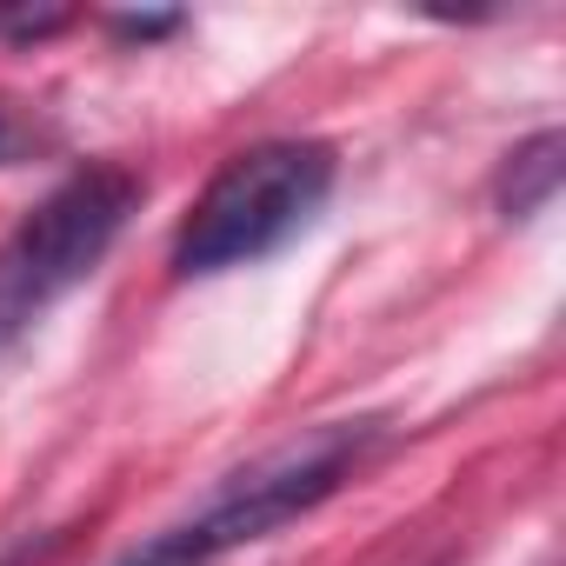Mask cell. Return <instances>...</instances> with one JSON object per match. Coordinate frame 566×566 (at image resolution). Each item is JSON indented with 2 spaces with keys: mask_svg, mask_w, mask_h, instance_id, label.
<instances>
[{
  "mask_svg": "<svg viewBox=\"0 0 566 566\" xmlns=\"http://www.w3.org/2000/svg\"><path fill=\"white\" fill-rule=\"evenodd\" d=\"M334 193V147L321 140H260L240 147L193 200L174 233V273L207 280L233 266H260L294 247Z\"/></svg>",
  "mask_w": 566,
  "mask_h": 566,
  "instance_id": "2",
  "label": "cell"
},
{
  "mask_svg": "<svg viewBox=\"0 0 566 566\" xmlns=\"http://www.w3.org/2000/svg\"><path fill=\"white\" fill-rule=\"evenodd\" d=\"M114 28H120L127 41H154V34H174V28H180V14H120Z\"/></svg>",
  "mask_w": 566,
  "mask_h": 566,
  "instance_id": "7",
  "label": "cell"
},
{
  "mask_svg": "<svg viewBox=\"0 0 566 566\" xmlns=\"http://www.w3.org/2000/svg\"><path fill=\"white\" fill-rule=\"evenodd\" d=\"M34 154V127H21L8 107H0V167H21Z\"/></svg>",
  "mask_w": 566,
  "mask_h": 566,
  "instance_id": "6",
  "label": "cell"
},
{
  "mask_svg": "<svg viewBox=\"0 0 566 566\" xmlns=\"http://www.w3.org/2000/svg\"><path fill=\"white\" fill-rule=\"evenodd\" d=\"M134 207L140 180L127 167H81L0 240V354H14L48 321V307L107 260Z\"/></svg>",
  "mask_w": 566,
  "mask_h": 566,
  "instance_id": "3",
  "label": "cell"
},
{
  "mask_svg": "<svg viewBox=\"0 0 566 566\" xmlns=\"http://www.w3.org/2000/svg\"><path fill=\"white\" fill-rule=\"evenodd\" d=\"M553 193H559V134L546 127V134H533L526 147L506 154V167H500V213L506 220H533V213L553 207Z\"/></svg>",
  "mask_w": 566,
  "mask_h": 566,
  "instance_id": "4",
  "label": "cell"
},
{
  "mask_svg": "<svg viewBox=\"0 0 566 566\" xmlns=\"http://www.w3.org/2000/svg\"><path fill=\"white\" fill-rule=\"evenodd\" d=\"M374 447H380V420H327L287 447L260 453L253 467H240L200 513L160 526L147 546L120 553L114 566H220L240 546H260L280 526L307 520L321 500H334L367 467Z\"/></svg>",
  "mask_w": 566,
  "mask_h": 566,
  "instance_id": "1",
  "label": "cell"
},
{
  "mask_svg": "<svg viewBox=\"0 0 566 566\" xmlns=\"http://www.w3.org/2000/svg\"><path fill=\"white\" fill-rule=\"evenodd\" d=\"M67 14L61 8H0V34H14V41H41V34H61Z\"/></svg>",
  "mask_w": 566,
  "mask_h": 566,
  "instance_id": "5",
  "label": "cell"
}]
</instances>
